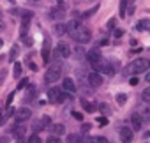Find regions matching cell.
Returning <instances> with one entry per match:
<instances>
[{"mask_svg": "<svg viewBox=\"0 0 150 143\" xmlns=\"http://www.w3.org/2000/svg\"><path fill=\"white\" fill-rule=\"evenodd\" d=\"M74 41H78V42H81V44H85V42H88L90 39H92V34H90V30H87V28H78L76 32H74L72 35H71Z\"/></svg>", "mask_w": 150, "mask_h": 143, "instance_id": "obj_4", "label": "cell"}, {"mask_svg": "<svg viewBox=\"0 0 150 143\" xmlns=\"http://www.w3.org/2000/svg\"><path fill=\"white\" fill-rule=\"evenodd\" d=\"M6 120H7V117H6V113H4V111H0V125H2V124H4Z\"/></svg>", "mask_w": 150, "mask_h": 143, "instance_id": "obj_38", "label": "cell"}, {"mask_svg": "<svg viewBox=\"0 0 150 143\" xmlns=\"http://www.w3.org/2000/svg\"><path fill=\"white\" fill-rule=\"evenodd\" d=\"M145 80L150 83V71H146V74H145Z\"/></svg>", "mask_w": 150, "mask_h": 143, "instance_id": "obj_45", "label": "cell"}, {"mask_svg": "<svg viewBox=\"0 0 150 143\" xmlns=\"http://www.w3.org/2000/svg\"><path fill=\"white\" fill-rule=\"evenodd\" d=\"M27 32H28V21L25 20V21H23V25H21V32H20V35H21V37H25V35H27Z\"/></svg>", "mask_w": 150, "mask_h": 143, "instance_id": "obj_25", "label": "cell"}, {"mask_svg": "<svg viewBox=\"0 0 150 143\" xmlns=\"http://www.w3.org/2000/svg\"><path fill=\"white\" fill-rule=\"evenodd\" d=\"M2 44H4V41H2V39H0V48H2Z\"/></svg>", "mask_w": 150, "mask_h": 143, "instance_id": "obj_49", "label": "cell"}, {"mask_svg": "<svg viewBox=\"0 0 150 143\" xmlns=\"http://www.w3.org/2000/svg\"><path fill=\"white\" fill-rule=\"evenodd\" d=\"M139 117H141V120L150 122V110H145V111H143V115H139Z\"/></svg>", "mask_w": 150, "mask_h": 143, "instance_id": "obj_30", "label": "cell"}, {"mask_svg": "<svg viewBox=\"0 0 150 143\" xmlns=\"http://www.w3.org/2000/svg\"><path fill=\"white\" fill-rule=\"evenodd\" d=\"M13 76H14V78H20V76H21V64H20V62L14 64V73H13Z\"/></svg>", "mask_w": 150, "mask_h": 143, "instance_id": "obj_22", "label": "cell"}, {"mask_svg": "<svg viewBox=\"0 0 150 143\" xmlns=\"http://www.w3.org/2000/svg\"><path fill=\"white\" fill-rule=\"evenodd\" d=\"M27 143H41V138H39V134L35 132V134H32L30 138H28V141Z\"/></svg>", "mask_w": 150, "mask_h": 143, "instance_id": "obj_29", "label": "cell"}, {"mask_svg": "<svg viewBox=\"0 0 150 143\" xmlns=\"http://www.w3.org/2000/svg\"><path fill=\"white\" fill-rule=\"evenodd\" d=\"M92 67H94V71H96V73H106V74H113V67H111V64H110L108 60H104L103 57H101L99 60H96V62L92 64Z\"/></svg>", "mask_w": 150, "mask_h": 143, "instance_id": "obj_2", "label": "cell"}, {"mask_svg": "<svg viewBox=\"0 0 150 143\" xmlns=\"http://www.w3.org/2000/svg\"><path fill=\"white\" fill-rule=\"evenodd\" d=\"M28 67H30V69H32V71H35V69H37V65H35V64H32V62H30V64H28Z\"/></svg>", "mask_w": 150, "mask_h": 143, "instance_id": "obj_46", "label": "cell"}, {"mask_svg": "<svg viewBox=\"0 0 150 143\" xmlns=\"http://www.w3.org/2000/svg\"><path fill=\"white\" fill-rule=\"evenodd\" d=\"M101 58V53H99V50L97 48H94V50H90L88 53H87V60L90 62V64H94L96 60H99Z\"/></svg>", "mask_w": 150, "mask_h": 143, "instance_id": "obj_14", "label": "cell"}, {"mask_svg": "<svg viewBox=\"0 0 150 143\" xmlns=\"http://www.w3.org/2000/svg\"><path fill=\"white\" fill-rule=\"evenodd\" d=\"M124 35V30H115V37H122Z\"/></svg>", "mask_w": 150, "mask_h": 143, "instance_id": "obj_42", "label": "cell"}, {"mask_svg": "<svg viewBox=\"0 0 150 143\" xmlns=\"http://www.w3.org/2000/svg\"><path fill=\"white\" fill-rule=\"evenodd\" d=\"M42 60L48 64L50 62V46L48 44H44V48H42Z\"/></svg>", "mask_w": 150, "mask_h": 143, "instance_id": "obj_20", "label": "cell"}, {"mask_svg": "<svg viewBox=\"0 0 150 143\" xmlns=\"http://www.w3.org/2000/svg\"><path fill=\"white\" fill-rule=\"evenodd\" d=\"M132 138H134V134H132V131H131L129 127H122V129H120V139H122L124 143H131Z\"/></svg>", "mask_w": 150, "mask_h": 143, "instance_id": "obj_9", "label": "cell"}, {"mask_svg": "<svg viewBox=\"0 0 150 143\" xmlns=\"http://www.w3.org/2000/svg\"><path fill=\"white\" fill-rule=\"evenodd\" d=\"M55 34L57 35H64L65 34V25H57L55 27Z\"/></svg>", "mask_w": 150, "mask_h": 143, "instance_id": "obj_26", "label": "cell"}, {"mask_svg": "<svg viewBox=\"0 0 150 143\" xmlns=\"http://www.w3.org/2000/svg\"><path fill=\"white\" fill-rule=\"evenodd\" d=\"M21 14H23V18H25V20H27V21H28V20H30V18H32V13H30V11H23V13H21Z\"/></svg>", "mask_w": 150, "mask_h": 143, "instance_id": "obj_37", "label": "cell"}, {"mask_svg": "<svg viewBox=\"0 0 150 143\" xmlns=\"http://www.w3.org/2000/svg\"><path fill=\"white\" fill-rule=\"evenodd\" d=\"M62 94H64V90H60L58 87H51L48 90V99L51 103H62Z\"/></svg>", "mask_w": 150, "mask_h": 143, "instance_id": "obj_6", "label": "cell"}, {"mask_svg": "<svg viewBox=\"0 0 150 143\" xmlns=\"http://www.w3.org/2000/svg\"><path fill=\"white\" fill-rule=\"evenodd\" d=\"M7 141H9L7 138H0V143H7Z\"/></svg>", "mask_w": 150, "mask_h": 143, "instance_id": "obj_48", "label": "cell"}, {"mask_svg": "<svg viewBox=\"0 0 150 143\" xmlns=\"http://www.w3.org/2000/svg\"><path fill=\"white\" fill-rule=\"evenodd\" d=\"M53 55H55V58H67L71 55V48L65 42H58L55 51H53Z\"/></svg>", "mask_w": 150, "mask_h": 143, "instance_id": "obj_5", "label": "cell"}, {"mask_svg": "<svg viewBox=\"0 0 150 143\" xmlns=\"http://www.w3.org/2000/svg\"><path fill=\"white\" fill-rule=\"evenodd\" d=\"M81 106H83V110L85 111H88V113H92V111H96V104H92L90 101H87V99H81Z\"/></svg>", "mask_w": 150, "mask_h": 143, "instance_id": "obj_15", "label": "cell"}, {"mask_svg": "<svg viewBox=\"0 0 150 143\" xmlns=\"http://www.w3.org/2000/svg\"><path fill=\"white\" fill-rule=\"evenodd\" d=\"M131 124H132V129H134V131H139V129L143 127V120H141V117H139L138 113L131 115Z\"/></svg>", "mask_w": 150, "mask_h": 143, "instance_id": "obj_13", "label": "cell"}, {"mask_svg": "<svg viewBox=\"0 0 150 143\" xmlns=\"http://www.w3.org/2000/svg\"><path fill=\"white\" fill-rule=\"evenodd\" d=\"M87 143H108V139L104 136H92V138H88Z\"/></svg>", "mask_w": 150, "mask_h": 143, "instance_id": "obj_19", "label": "cell"}, {"mask_svg": "<svg viewBox=\"0 0 150 143\" xmlns=\"http://www.w3.org/2000/svg\"><path fill=\"white\" fill-rule=\"evenodd\" d=\"M62 16H64V9L62 7H57V9L51 11V18H62Z\"/></svg>", "mask_w": 150, "mask_h": 143, "instance_id": "obj_21", "label": "cell"}, {"mask_svg": "<svg viewBox=\"0 0 150 143\" xmlns=\"http://www.w3.org/2000/svg\"><path fill=\"white\" fill-rule=\"evenodd\" d=\"M125 101H127V96H125V94H118V96H117V103H118L120 106H124Z\"/></svg>", "mask_w": 150, "mask_h": 143, "instance_id": "obj_27", "label": "cell"}, {"mask_svg": "<svg viewBox=\"0 0 150 143\" xmlns=\"http://www.w3.org/2000/svg\"><path fill=\"white\" fill-rule=\"evenodd\" d=\"M6 76H7V71H6V69H2V71H0V87H2V83H4V80H6Z\"/></svg>", "mask_w": 150, "mask_h": 143, "instance_id": "obj_31", "label": "cell"}, {"mask_svg": "<svg viewBox=\"0 0 150 143\" xmlns=\"http://www.w3.org/2000/svg\"><path fill=\"white\" fill-rule=\"evenodd\" d=\"M51 131H53V134H55V136H60V134H64V132H65V127H64L62 124H55V125L51 127Z\"/></svg>", "mask_w": 150, "mask_h": 143, "instance_id": "obj_16", "label": "cell"}, {"mask_svg": "<svg viewBox=\"0 0 150 143\" xmlns=\"http://www.w3.org/2000/svg\"><path fill=\"white\" fill-rule=\"evenodd\" d=\"M148 67H150V62L146 58H136V60H132L129 64L127 73L129 74H141V73H146Z\"/></svg>", "mask_w": 150, "mask_h": 143, "instance_id": "obj_1", "label": "cell"}, {"mask_svg": "<svg viewBox=\"0 0 150 143\" xmlns=\"http://www.w3.org/2000/svg\"><path fill=\"white\" fill-rule=\"evenodd\" d=\"M4 28H6V25H4V21H0V32H2Z\"/></svg>", "mask_w": 150, "mask_h": 143, "instance_id": "obj_47", "label": "cell"}, {"mask_svg": "<svg viewBox=\"0 0 150 143\" xmlns=\"http://www.w3.org/2000/svg\"><path fill=\"white\" fill-rule=\"evenodd\" d=\"M27 85H28V80H27V78H23V80L20 81V85H18V88H20V90H23V88H25Z\"/></svg>", "mask_w": 150, "mask_h": 143, "instance_id": "obj_33", "label": "cell"}, {"mask_svg": "<svg viewBox=\"0 0 150 143\" xmlns=\"http://www.w3.org/2000/svg\"><path fill=\"white\" fill-rule=\"evenodd\" d=\"M62 87H64V92H67V94H74V92H76V85H74V81L71 78H65Z\"/></svg>", "mask_w": 150, "mask_h": 143, "instance_id": "obj_11", "label": "cell"}, {"mask_svg": "<svg viewBox=\"0 0 150 143\" xmlns=\"http://www.w3.org/2000/svg\"><path fill=\"white\" fill-rule=\"evenodd\" d=\"M78 28H81V25H80V21H76V20H72V21H69V23L65 25V32H67L69 35H72Z\"/></svg>", "mask_w": 150, "mask_h": 143, "instance_id": "obj_12", "label": "cell"}, {"mask_svg": "<svg viewBox=\"0 0 150 143\" xmlns=\"http://www.w3.org/2000/svg\"><path fill=\"white\" fill-rule=\"evenodd\" d=\"M88 83H90L92 87H101V85H103V76H101L99 73H90V74H88Z\"/></svg>", "mask_w": 150, "mask_h": 143, "instance_id": "obj_10", "label": "cell"}, {"mask_svg": "<svg viewBox=\"0 0 150 143\" xmlns=\"http://www.w3.org/2000/svg\"><path fill=\"white\" fill-rule=\"evenodd\" d=\"M16 53H18V48H16V46H14V48H13V51H11V58H9V60H13V58H14V55H16Z\"/></svg>", "mask_w": 150, "mask_h": 143, "instance_id": "obj_40", "label": "cell"}, {"mask_svg": "<svg viewBox=\"0 0 150 143\" xmlns=\"http://www.w3.org/2000/svg\"><path fill=\"white\" fill-rule=\"evenodd\" d=\"M96 11H97V6H96V7H94V9H90V11H87V13H85V14H83V18H88V16H90V14H94V13H96Z\"/></svg>", "mask_w": 150, "mask_h": 143, "instance_id": "obj_36", "label": "cell"}, {"mask_svg": "<svg viewBox=\"0 0 150 143\" xmlns=\"http://www.w3.org/2000/svg\"><path fill=\"white\" fill-rule=\"evenodd\" d=\"M115 25H117V20H115V18H111V20L108 21V27H110V28H113Z\"/></svg>", "mask_w": 150, "mask_h": 143, "instance_id": "obj_39", "label": "cell"}, {"mask_svg": "<svg viewBox=\"0 0 150 143\" xmlns=\"http://www.w3.org/2000/svg\"><path fill=\"white\" fill-rule=\"evenodd\" d=\"M13 97H14V94H9V97H7V106L13 103Z\"/></svg>", "mask_w": 150, "mask_h": 143, "instance_id": "obj_43", "label": "cell"}, {"mask_svg": "<svg viewBox=\"0 0 150 143\" xmlns=\"http://www.w3.org/2000/svg\"><path fill=\"white\" fill-rule=\"evenodd\" d=\"M97 124H99V125H106V124H108V118H106V117H99V118H97Z\"/></svg>", "mask_w": 150, "mask_h": 143, "instance_id": "obj_34", "label": "cell"}, {"mask_svg": "<svg viewBox=\"0 0 150 143\" xmlns=\"http://www.w3.org/2000/svg\"><path fill=\"white\" fill-rule=\"evenodd\" d=\"M72 117H74V118H76V120H80V122L83 120V115H81L80 111H72Z\"/></svg>", "mask_w": 150, "mask_h": 143, "instance_id": "obj_35", "label": "cell"}, {"mask_svg": "<svg viewBox=\"0 0 150 143\" xmlns=\"http://www.w3.org/2000/svg\"><path fill=\"white\" fill-rule=\"evenodd\" d=\"M48 124H50V117H46V115H44V117H41V118L34 124V131H35V132L44 131V129L48 127Z\"/></svg>", "mask_w": 150, "mask_h": 143, "instance_id": "obj_8", "label": "cell"}, {"mask_svg": "<svg viewBox=\"0 0 150 143\" xmlns=\"http://www.w3.org/2000/svg\"><path fill=\"white\" fill-rule=\"evenodd\" d=\"M125 9H127V0H120V16H125Z\"/></svg>", "mask_w": 150, "mask_h": 143, "instance_id": "obj_24", "label": "cell"}, {"mask_svg": "<svg viewBox=\"0 0 150 143\" xmlns=\"http://www.w3.org/2000/svg\"><path fill=\"white\" fill-rule=\"evenodd\" d=\"M30 117H32V111H30V108H20V110L16 111V115H14V118H16V122H18V124H21V122L28 120Z\"/></svg>", "mask_w": 150, "mask_h": 143, "instance_id": "obj_7", "label": "cell"}, {"mask_svg": "<svg viewBox=\"0 0 150 143\" xmlns=\"http://www.w3.org/2000/svg\"><path fill=\"white\" fill-rule=\"evenodd\" d=\"M146 27H148V20H143V21H138L136 30H143V28H146Z\"/></svg>", "mask_w": 150, "mask_h": 143, "instance_id": "obj_28", "label": "cell"}, {"mask_svg": "<svg viewBox=\"0 0 150 143\" xmlns=\"http://www.w3.org/2000/svg\"><path fill=\"white\" fill-rule=\"evenodd\" d=\"M48 143H62V139L58 136H50L48 138Z\"/></svg>", "mask_w": 150, "mask_h": 143, "instance_id": "obj_32", "label": "cell"}, {"mask_svg": "<svg viewBox=\"0 0 150 143\" xmlns=\"http://www.w3.org/2000/svg\"><path fill=\"white\" fill-rule=\"evenodd\" d=\"M13 134L20 139V138H23L25 136V127H20V125H16L14 129H13Z\"/></svg>", "mask_w": 150, "mask_h": 143, "instance_id": "obj_18", "label": "cell"}, {"mask_svg": "<svg viewBox=\"0 0 150 143\" xmlns=\"http://www.w3.org/2000/svg\"><path fill=\"white\" fill-rule=\"evenodd\" d=\"M131 85H138V78H136V76L131 78Z\"/></svg>", "mask_w": 150, "mask_h": 143, "instance_id": "obj_44", "label": "cell"}, {"mask_svg": "<svg viewBox=\"0 0 150 143\" xmlns=\"http://www.w3.org/2000/svg\"><path fill=\"white\" fill-rule=\"evenodd\" d=\"M58 78H60V65H58V64H55V65H51V67L46 71V74H44V81H46V83H55Z\"/></svg>", "mask_w": 150, "mask_h": 143, "instance_id": "obj_3", "label": "cell"}, {"mask_svg": "<svg viewBox=\"0 0 150 143\" xmlns=\"http://www.w3.org/2000/svg\"><path fill=\"white\" fill-rule=\"evenodd\" d=\"M81 131H83V132H88V131H90V124H85V125L81 127Z\"/></svg>", "mask_w": 150, "mask_h": 143, "instance_id": "obj_41", "label": "cell"}, {"mask_svg": "<svg viewBox=\"0 0 150 143\" xmlns=\"http://www.w3.org/2000/svg\"><path fill=\"white\" fill-rule=\"evenodd\" d=\"M67 143H83V138L80 134H69L67 136Z\"/></svg>", "mask_w": 150, "mask_h": 143, "instance_id": "obj_17", "label": "cell"}, {"mask_svg": "<svg viewBox=\"0 0 150 143\" xmlns=\"http://www.w3.org/2000/svg\"><path fill=\"white\" fill-rule=\"evenodd\" d=\"M141 99H143L145 103H150V87L143 90V94H141Z\"/></svg>", "mask_w": 150, "mask_h": 143, "instance_id": "obj_23", "label": "cell"}]
</instances>
